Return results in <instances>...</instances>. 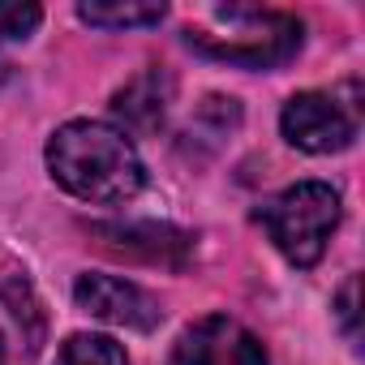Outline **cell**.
<instances>
[{
	"label": "cell",
	"mask_w": 365,
	"mask_h": 365,
	"mask_svg": "<svg viewBox=\"0 0 365 365\" xmlns=\"http://www.w3.org/2000/svg\"><path fill=\"white\" fill-rule=\"evenodd\" d=\"M52 180L82 202H129L146 185L138 146L103 120H69L48 138Z\"/></svg>",
	"instance_id": "1"
},
{
	"label": "cell",
	"mask_w": 365,
	"mask_h": 365,
	"mask_svg": "<svg viewBox=\"0 0 365 365\" xmlns=\"http://www.w3.org/2000/svg\"><path fill=\"white\" fill-rule=\"evenodd\" d=\"M0 305H5V309L14 314V322L22 327V344H26V352H35L39 339H43V314H39V305H35L31 284H26L22 275L0 279Z\"/></svg>",
	"instance_id": "9"
},
{
	"label": "cell",
	"mask_w": 365,
	"mask_h": 365,
	"mask_svg": "<svg viewBox=\"0 0 365 365\" xmlns=\"http://www.w3.org/2000/svg\"><path fill=\"white\" fill-rule=\"evenodd\" d=\"M56 365H129L125 348L108 335H69L56 352Z\"/></svg>",
	"instance_id": "10"
},
{
	"label": "cell",
	"mask_w": 365,
	"mask_h": 365,
	"mask_svg": "<svg viewBox=\"0 0 365 365\" xmlns=\"http://www.w3.org/2000/svg\"><path fill=\"white\" fill-rule=\"evenodd\" d=\"M43 9L39 5H18V0H0V43H14V39H26L35 26H39Z\"/></svg>",
	"instance_id": "11"
},
{
	"label": "cell",
	"mask_w": 365,
	"mask_h": 365,
	"mask_svg": "<svg viewBox=\"0 0 365 365\" xmlns=\"http://www.w3.org/2000/svg\"><path fill=\"white\" fill-rule=\"evenodd\" d=\"M73 301H78L91 318H103V322H112V327H133V331H155L159 318H163L159 301H155L146 288H138V284H129V279H120V275H99V271L78 275Z\"/></svg>",
	"instance_id": "6"
},
{
	"label": "cell",
	"mask_w": 365,
	"mask_h": 365,
	"mask_svg": "<svg viewBox=\"0 0 365 365\" xmlns=\"http://www.w3.org/2000/svg\"><path fill=\"white\" fill-rule=\"evenodd\" d=\"M168 14L163 0H82L78 18L99 26V31H138V26H159Z\"/></svg>",
	"instance_id": "8"
},
{
	"label": "cell",
	"mask_w": 365,
	"mask_h": 365,
	"mask_svg": "<svg viewBox=\"0 0 365 365\" xmlns=\"http://www.w3.org/2000/svg\"><path fill=\"white\" fill-rule=\"evenodd\" d=\"M168 103H172V78L163 69H146L112 95V116L125 125L120 129L125 138L129 133H150V129L163 125Z\"/></svg>",
	"instance_id": "7"
},
{
	"label": "cell",
	"mask_w": 365,
	"mask_h": 365,
	"mask_svg": "<svg viewBox=\"0 0 365 365\" xmlns=\"http://www.w3.org/2000/svg\"><path fill=\"white\" fill-rule=\"evenodd\" d=\"M279 129H284V138H288L297 150L331 155V150L352 146V138H356V116H352L335 95L301 91V95H292V99L284 103Z\"/></svg>",
	"instance_id": "4"
},
{
	"label": "cell",
	"mask_w": 365,
	"mask_h": 365,
	"mask_svg": "<svg viewBox=\"0 0 365 365\" xmlns=\"http://www.w3.org/2000/svg\"><path fill=\"white\" fill-rule=\"evenodd\" d=\"M215 22L228 26V35H207L198 26L185 31V43L241 65V69H275L284 61H292L301 52V22L292 14H275V9H215Z\"/></svg>",
	"instance_id": "3"
},
{
	"label": "cell",
	"mask_w": 365,
	"mask_h": 365,
	"mask_svg": "<svg viewBox=\"0 0 365 365\" xmlns=\"http://www.w3.org/2000/svg\"><path fill=\"white\" fill-rule=\"evenodd\" d=\"M5 78H9V65H5V61H0V82H5Z\"/></svg>",
	"instance_id": "13"
},
{
	"label": "cell",
	"mask_w": 365,
	"mask_h": 365,
	"mask_svg": "<svg viewBox=\"0 0 365 365\" xmlns=\"http://www.w3.org/2000/svg\"><path fill=\"white\" fill-rule=\"evenodd\" d=\"M339 322L348 327V335H356V279H348L339 292Z\"/></svg>",
	"instance_id": "12"
},
{
	"label": "cell",
	"mask_w": 365,
	"mask_h": 365,
	"mask_svg": "<svg viewBox=\"0 0 365 365\" xmlns=\"http://www.w3.org/2000/svg\"><path fill=\"white\" fill-rule=\"evenodd\" d=\"M0 365H5V335H0Z\"/></svg>",
	"instance_id": "14"
},
{
	"label": "cell",
	"mask_w": 365,
	"mask_h": 365,
	"mask_svg": "<svg viewBox=\"0 0 365 365\" xmlns=\"http://www.w3.org/2000/svg\"><path fill=\"white\" fill-rule=\"evenodd\" d=\"M339 194L327 180H297L258 211V224L271 232L275 250L292 267H318L331 232L339 228Z\"/></svg>",
	"instance_id": "2"
},
{
	"label": "cell",
	"mask_w": 365,
	"mask_h": 365,
	"mask_svg": "<svg viewBox=\"0 0 365 365\" xmlns=\"http://www.w3.org/2000/svg\"><path fill=\"white\" fill-rule=\"evenodd\" d=\"M172 361L176 365H267V348L245 322L228 314H211L176 339Z\"/></svg>",
	"instance_id": "5"
}]
</instances>
